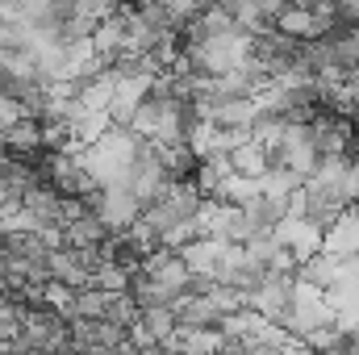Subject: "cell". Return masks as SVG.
<instances>
[{"label": "cell", "instance_id": "6da1fadb", "mask_svg": "<svg viewBox=\"0 0 359 355\" xmlns=\"http://www.w3.org/2000/svg\"><path fill=\"white\" fill-rule=\"evenodd\" d=\"M50 280H59V284H67V288L92 284V267H88V260H84V251L72 247V243L50 247Z\"/></svg>", "mask_w": 359, "mask_h": 355}]
</instances>
